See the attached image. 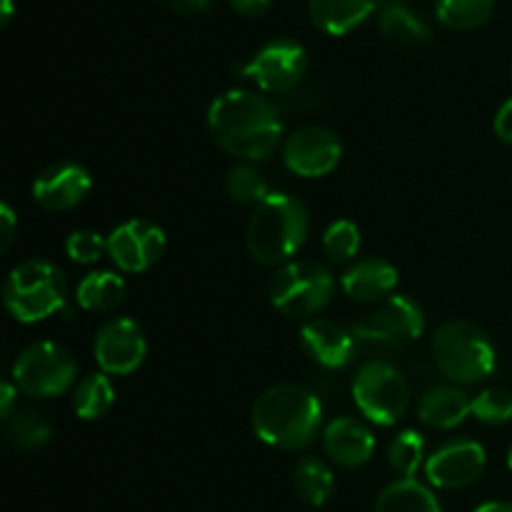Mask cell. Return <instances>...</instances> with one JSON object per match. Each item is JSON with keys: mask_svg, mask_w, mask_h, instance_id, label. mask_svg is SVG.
Returning <instances> with one entry per match:
<instances>
[{"mask_svg": "<svg viewBox=\"0 0 512 512\" xmlns=\"http://www.w3.org/2000/svg\"><path fill=\"white\" fill-rule=\"evenodd\" d=\"M208 133L233 158L265 160L278 150L283 120L278 108L260 93L228 90L210 103Z\"/></svg>", "mask_w": 512, "mask_h": 512, "instance_id": "obj_1", "label": "cell"}, {"mask_svg": "<svg viewBox=\"0 0 512 512\" xmlns=\"http://www.w3.org/2000/svg\"><path fill=\"white\" fill-rule=\"evenodd\" d=\"M250 420L265 445L293 453L318 438L323 428V403L303 385L280 383L255 400Z\"/></svg>", "mask_w": 512, "mask_h": 512, "instance_id": "obj_2", "label": "cell"}, {"mask_svg": "<svg viewBox=\"0 0 512 512\" xmlns=\"http://www.w3.org/2000/svg\"><path fill=\"white\" fill-rule=\"evenodd\" d=\"M310 233L308 208L288 193H270L248 220L245 243L260 265H285L305 245Z\"/></svg>", "mask_w": 512, "mask_h": 512, "instance_id": "obj_3", "label": "cell"}, {"mask_svg": "<svg viewBox=\"0 0 512 512\" xmlns=\"http://www.w3.org/2000/svg\"><path fill=\"white\" fill-rule=\"evenodd\" d=\"M68 285L50 260H25L15 265L3 285V305L18 323H40L63 310Z\"/></svg>", "mask_w": 512, "mask_h": 512, "instance_id": "obj_4", "label": "cell"}, {"mask_svg": "<svg viewBox=\"0 0 512 512\" xmlns=\"http://www.w3.org/2000/svg\"><path fill=\"white\" fill-rule=\"evenodd\" d=\"M433 360L448 380L473 385L493 375L495 348L480 325L448 320L433 335Z\"/></svg>", "mask_w": 512, "mask_h": 512, "instance_id": "obj_5", "label": "cell"}, {"mask_svg": "<svg viewBox=\"0 0 512 512\" xmlns=\"http://www.w3.org/2000/svg\"><path fill=\"white\" fill-rule=\"evenodd\" d=\"M335 278L318 260H290L280 265L268 285L270 303L288 318H313L333 300Z\"/></svg>", "mask_w": 512, "mask_h": 512, "instance_id": "obj_6", "label": "cell"}, {"mask_svg": "<svg viewBox=\"0 0 512 512\" xmlns=\"http://www.w3.org/2000/svg\"><path fill=\"white\" fill-rule=\"evenodd\" d=\"M353 400L370 423L390 428L408 410L410 385L388 360H368L353 378Z\"/></svg>", "mask_w": 512, "mask_h": 512, "instance_id": "obj_7", "label": "cell"}, {"mask_svg": "<svg viewBox=\"0 0 512 512\" xmlns=\"http://www.w3.org/2000/svg\"><path fill=\"white\" fill-rule=\"evenodd\" d=\"M78 375V363L58 343H35L25 348L13 363V383L30 398H58Z\"/></svg>", "mask_w": 512, "mask_h": 512, "instance_id": "obj_8", "label": "cell"}, {"mask_svg": "<svg viewBox=\"0 0 512 512\" xmlns=\"http://www.w3.org/2000/svg\"><path fill=\"white\" fill-rule=\"evenodd\" d=\"M350 330H353L358 345L398 348V345L413 343L423 335L425 315L420 305L408 295H390L388 300L380 303V308L365 313Z\"/></svg>", "mask_w": 512, "mask_h": 512, "instance_id": "obj_9", "label": "cell"}, {"mask_svg": "<svg viewBox=\"0 0 512 512\" xmlns=\"http://www.w3.org/2000/svg\"><path fill=\"white\" fill-rule=\"evenodd\" d=\"M305 70H308L305 48L290 38L270 40L248 63L240 65V75L253 80L265 93H290L300 85Z\"/></svg>", "mask_w": 512, "mask_h": 512, "instance_id": "obj_10", "label": "cell"}, {"mask_svg": "<svg viewBox=\"0 0 512 512\" xmlns=\"http://www.w3.org/2000/svg\"><path fill=\"white\" fill-rule=\"evenodd\" d=\"M93 353L105 375H130L143 365L148 343L135 320L110 318L95 333Z\"/></svg>", "mask_w": 512, "mask_h": 512, "instance_id": "obj_11", "label": "cell"}, {"mask_svg": "<svg viewBox=\"0 0 512 512\" xmlns=\"http://www.w3.org/2000/svg\"><path fill=\"white\" fill-rule=\"evenodd\" d=\"M343 145L333 130L323 125H305L295 130L283 145L285 168L300 178H325L338 168Z\"/></svg>", "mask_w": 512, "mask_h": 512, "instance_id": "obj_12", "label": "cell"}, {"mask_svg": "<svg viewBox=\"0 0 512 512\" xmlns=\"http://www.w3.org/2000/svg\"><path fill=\"white\" fill-rule=\"evenodd\" d=\"M165 253V233L145 218L128 220L108 235V255L123 273H145Z\"/></svg>", "mask_w": 512, "mask_h": 512, "instance_id": "obj_13", "label": "cell"}, {"mask_svg": "<svg viewBox=\"0 0 512 512\" xmlns=\"http://www.w3.org/2000/svg\"><path fill=\"white\" fill-rule=\"evenodd\" d=\"M485 460V448L475 440H450L425 460V475L433 488L460 490L483 475Z\"/></svg>", "mask_w": 512, "mask_h": 512, "instance_id": "obj_14", "label": "cell"}, {"mask_svg": "<svg viewBox=\"0 0 512 512\" xmlns=\"http://www.w3.org/2000/svg\"><path fill=\"white\" fill-rule=\"evenodd\" d=\"M300 348L320 368L343 370L355 360L358 340H355L353 330L335 320L310 318L300 328Z\"/></svg>", "mask_w": 512, "mask_h": 512, "instance_id": "obj_15", "label": "cell"}, {"mask_svg": "<svg viewBox=\"0 0 512 512\" xmlns=\"http://www.w3.org/2000/svg\"><path fill=\"white\" fill-rule=\"evenodd\" d=\"M93 178L80 163H55L45 168L33 183V200L50 213L73 210L88 198Z\"/></svg>", "mask_w": 512, "mask_h": 512, "instance_id": "obj_16", "label": "cell"}, {"mask_svg": "<svg viewBox=\"0 0 512 512\" xmlns=\"http://www.w3.org/2000/svg\"><path fill=\"white\" fill-rule=\"evenodd\" d=\"M323 448L333 463L343 468H360L375 453V438L360 420L335 418L323 430Z\"/></svg>", "mask_w": 512, "mask_h": 512, "instance_id": "obj_17", "label": "cell"}, {"mask_svg": "<svg viewBox=\"0 0 512 512\" xmlns=\"http://www.w3.org/2000/svg\"><path fill=\"white\" fill-rule=\"evenodd\" d=\"M345 295L358 303H383L398 288V270L383 258L358 260L340 278Z\"/></svg>", "mask_w": 512, "mask_h": 512, "instance_id": "obj_18", "label": "cell"}, {"mask_svg": "<svg viewBox=\"0 0 512 512\" xmlns=\"http://www.w3.org/2000/svg\"><path fill=\"white\" fill-rule=\"evenodd\" d=\"M468 415H473V400L453 385H438V388L425 390L418 403L420 423L433 430L458 428Z\"/></svg>", "mask_w": 512, "mask_h": 512, "instance_id": "obj_19", "label": "cell"}, {"mask_svg": "<svg viewBox=\"0 0 512 512\" xmlns=\"http://www.w3.org/2000/svg\"><path fill=\"white\" fill-rule=\"evenodd\" d=\"M378 0H308L315 28L328 35H345L375 13Z\"/></svg>", "mask_w": 512, "mask_h": 512, "instance_id": "obj_20", "label": "cell"}, {"mask_svg": "<svg viewBox=\"0 0 512 512\" xmlns=\"http://www.w3.org/2000/svg\"><path fill=\"white\" fill-rule=\"evenodd\" d=\"M380 33L400 45H420L430 38V28L408 0H378L375 5Z\"/></svg>", "mask_w": 512, "mask_h": 512, "instance_id": "obj_21", "label": "cell"}, {"mask_svg": "<svg viewBox=\"0 0 512 512\" xmlns=\"http://www.w3.org/2000/svg\"><path fill=\"white\" fill-rule=\"evenodd\" d=\"M125 298V280L113 270H98L80 280L75 290V300L83 310L90 313H110L118 308Z\"/></svg>", "mask_w": 512, "mask_h": 512, "instance_id": "obj_22", "label": "cell"}, {"mask_svg": "<svg viewBox=\"0 0 512 512\" xmlns=\"http://www.w3.org/2000/svg\"><path fill=\"white\" fill-rule=\"evenodd\" d=\"M375 512H443L435 495L418 480H395L380 493Z\"/></svg>", "mask_w": 512, "mask_h": 512, "instance_id": "obj_23", "label": "cell"}, {"mask_svg": "<svg viewBox=\"0 0 512 512\" xmlns=\"http://www.w3.org/2000/svg\"><path fill=\"white\" fill-rule=\"evenodd\" d=\"M293 488L295 493L300 495V500L313 508H320L330 500L335 490V478H333V470L323 463L320 458H308L300 460L295 465V473H293Z\"/></svg>", "mask_w": 512, "mask_h": 512, "instance_id": "obj_24", "label": "cell"}, {"mask_svg": "<svg viewBox=\"0 0 512 512\" xmlns=\"http://www.w3.org/2000/svg\"><path fill=\"white\" fill-rule=\"evenodd\" d=\"M115 390L105 373L88 375L73 390V413L80 420H98L113 408Z\"/></svg>", "mask_w": 512, "mask_h": 512, "instance_id": "obj_25", "label": "cell"}, {"mask_svg": "<svg viewBox=\"0 0 512 512\" xmlns=\"http://www.w3.org/2000/svg\"><path fill=\"white\" fill-rule=\"evenodd\" d=\"M8 443L18 450H38L53 438V428L40 413L30 408H18L5 420Z\"/></svg>", "mask_w": 512, "mask_h": 512, "instance_id": "obj_26", "label": "cell"}, {"mask_svg": "<svg viewBox=\"0 0 512 512\" xmlns=\"http://www.w3.org/2000/svg\"><path fill=\"white\" fill-rule=\"evenodd\" d=\"M495 10V0H438L435 13L450 30H473L488 23Z\"/></svg>", "mask_w": 512, "mask_h": 512, "instance_id": "obj_27", "label": "cell"}, {"mask_svg": "<svg viewBox=\"0 0 512 512\" xmlns=\"http://www.w3.org/2000/svg\"><path fill=\"white\" fill-rule=\"evenodd\" d=\"M425 460V440L415 430H400L388 445V463L403 480H415Z\"/></svg>", "mask_w": 512, "mask_h": 512, "instance_id": "obj_28", "label": "cell"}, {"mask_svg": "<svg viewBox=\"0 0 512 512\" xmlns=\"http://www.w3.org/2000/svg\"><path fill=\"white\" fill-rule=\"evenodd\" d=\"M225 190H228L233 203L253 205V208H258V205L270 195L265 175L248 163H240L230 170L228 178H225Z\"/></svg>", "mask_w": 512, "mask_h": 512, "instance_id": "obj_29", "label": "cell"}, {"mask_svg": "<svg viewBox=\"0 0 512 512\" xmlns=\"http://www.w3.org/2000/svg\"><path fill=\"white\" fill-rule=\"evenodd\" d=\"M360 250V228L353 220H335L323 235V253L330 263H350Z\"/></svg>", "mask_w": 512, "mask_h": 512, "instance_id": "obj_30", "label": "cell"}, {"mask_svg": "<svg viewBox=\"0 0 512 512\" xmlns=\"http://www.w3.org/2000/svg\"><path fill=\"white\" fill-rule=\"evenodd\" d=\"M473 415L485 425H505L512 420V395L503 388H485L473 398Z\"/></svg>", "mask_w": 512, "mask_h": 512, "instance_id": "obj_31", "label": "cell"}, {"mask_svg": "<svg viewBox=\"0 0 512 512\" xmlns=\"http://www.w3.org/2000/svg\"><path fill=\"white\" fill-rule=\"evenodd\" d=\"M65 253L75 263H98L105 253H108V238H103L95 230H75L65 240Z\"/></svg>", "mask_w": 512, "mask_h": 512, "instance_id": "obj_32", "label": "cell"}, {"mask_svg": "<svg viewBox=\"0 0 512 512\" xmlns=\"http://www.w3.org/2000/svg\"><path fill=\"white\" fill-rule=\"evenodd\" d=\"M493 128H495V135H498L503 143L512 145V98H508L503 105H500Z\"/></svg>", "mask_w": 512, "mask_h": 512, "instance_id": "obj_33", "label": "cell"}, {"mask_svg": "<svg viewBox=\"0 0 512 512\" xmlns=\"http://www.w3.org/2000/svg\"><path fill=\"white\" fill-rule=\"evenodd\" d=\"M15 225H18V220H15V213L10 205H0V238H3V243H0V250H8L10 243H13L15 238Z\"/></svg>", "mask_w": 512, "mask_h": 512, "instance_id": "obj_34", "label": "cell"}, {"mask_svg": "<svg viewBox=\"0 0 512 512\" xmlns=\"http://www.w3.org/2000/svg\"><path fill=\"white\" fill-rule=\"evenodd\" d=\"M233 5L235 13L240 15H248V18H258V15L268 13L273 0H228Z\"/></svg>", "mask_w": 512, "mask_h": 512, "instance_id": "obj_35", "label": "cell"}, {"mask_svg": "<svg viewBox=\"0 0 512 512\" xmlns=\"http://www.w3.org/2000/svg\"><path fill=\"white\" fill-rule=\"evenodd\" d=\"M15 398H18V385L5 380V383L0 385V415H3V420H8L10 415L18 410L15 408Z\"/></svg>", "mask_w": 512, "mask_h": 512, "instance_id": "obj_36", "label": "cell"}, {"mask_svg": "<svg viewBox=\"0 0 512 512\" xmlns=\"http://www.w3.org/2000/svg\"><path fill=\"white\" fill-rule=\"evenodd\" d=\"M165 3L178 13H200V10H208L213 0H165Z\"/></svg>", "mask_w": 512, "mask_h": 512, "instance_id": "obj_37", "label": "cell"}, {"mask_svg": "<svg viewBox=\"0 0 512 512\" xmlns=\"http://www.w3.org/2000/svg\"><path fill=\"white\" fill-rule=\"evenodd\" d=\"M475 512H512V503H483Z\"/></svg>", "mask_w": 512, "mask_h": 512, "instance_id": "obj_38", "label": "cell"}, {"mask_svg": "<svg viewBox=\"0 0 512 512\" xmlns=\"http://www.w3.org/2000/svg\"><path fill=\"white\" fill-rule=\"evenodd\" d=\"M10 15H13V0H3V18H0V23L8 25Z\"/></svg>", "mask_w": 512, "mask_h": 512, "instance_id": "obj_39", "label": "cell"}, {"mask_svg": "<svg viewBox=\"0 0 512 512\" xmlns=\"http://www.w3.org/2000/svg\"><path fill=\"white\" fill-rule=\"evenodd\" d=\"M508 468L512 470V445H510V450H508Z\"/></svg>", "mask_w": 512, "mask_h": 512, "instance_id": "obj_40", "label": "cell"}, {"mask_svg": "<svg viewBox=\"0 0 512 512\" xmlns=\"http://www.w3.org/2000/svg\"><path fill=\"white\" fill-rule=\"evenodd\" d=\"M510 80H512V63H510Z\"/></svg>", "mask_w": 512, "mask_h": 512, "instance_id": "obj_41", "label": "cell"}]
</instances>
